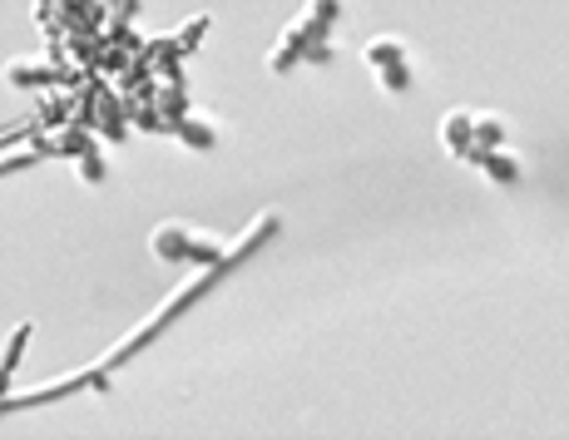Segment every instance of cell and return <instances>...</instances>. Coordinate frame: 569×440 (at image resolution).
I'll return each mask as SVG.
<instances>
[{
  "label": "cell",
  "mask_w": 569,
  "mask_h": 440,
  "mask_svg": "<svg viewBox=\"0 0 569 440\" xmlns=\"http://www.w3.org/2000/svg\"><path fill=\"white\" fill-rule=\"evenodd\" d=\"M342 20V6L332 0H317V6H302L298 16L282 26V36L272 40L268 50V70L272 74H288L298 64H327L332 60V30Z\"/></svg>",
  "instance_id": "cell-1"
},
{
  "label": "cell",
  "mask_w": 569,
  "mask_h": 440,
  "mask_svg": "<svg viewBox=\"0 0 569 440\" xmlns=\"http://www.w3.org/2000/svg\"><path fill=\"white\" fill-rule=\"evenodd\" d=\"M441 144L456 163L480 169L490 153L510 144V124L500 114H490V109H451V114L441 119Z\"/></svg>",
  "instance_id": "cell-2"
},
{
  "label": "cell",
  "mask_w": 569,
  "mask_h": 440,
  "mask_svg": "<svg viewBox=\"0 0 569 440\" xmlns=\"http://www.w3.org/2000/svg\"><path fill=\"white\" fill-rule=\"evenodd\" d=\"M149 252L159 262H193V268H228V243L218 233H203V228L183 223V218H169L149 233Z\"/></svg>",
  "instance_id": "cell-3"
},
{
  "label": "cell",
  "mask_w": 569,
  "mask_h": 440,
  "mask_svg": "<svg viewBox=\"0 0 569 440\" xmlns=\"http://www.w3.org/2000/svg\"><path fill=\"white\" fill-rule=\"evenodd\" d=\"M362 64L371 70V80L387 94H411L416 90V64H411V46L401 36H377L362 46Z\"/></svg>",
  "instance_id": "cell-4"
},
{
  "label": "cell",
  "mask_w": 569,
  "mask_h": 440,
  "mask_svg": "<svg viewBox=\"0 0 569 440\" xmlns=\"http://www.w3.org/2000/svg\"><path fill=\"white\" fill-rule=\"evenodd\" d=\"M0 74H6V84H16V90H30V84H54V80H64V74L54 70L50 60H30V54L10 60Z\"/></svg>",
  "instance_id": "cell-5"
},
{
  "label": "cell",
  "mask_w": 569,
  "mask_h": 440,
  "mask_svg": "<svg viewBox=\"0 0 569 440\" xmlns=\"http://www.w3.org/2000/svg\"><path fill=\"white\" fill-rule=\"evenodd\" d=\"M179 144H183V149H193V153L218 149V124H213L208 114H199V109H193V114H183V119H179Z\"/></svg>",
  "instance_id": "cell-6"
},
{
  "label": "cell",
  "mask_w": 569,
  "mask_h": 440,
  "mask_svg": "<svg viewBox=\"0 0 569 440\" xmlns=\"http://www.w3.org/2000/svg\"><path fill=\"white\" fill-rule=\"evenodd\" d=\"M480 173H486L490 183H500V189H516L520 173H525V163H520V153L506 144V149H496L486 163H480Z\"/></svg>",
  "instance_id": "cell-7"
},
{
  "label": "cell",
  "mask_w": 569,
  "mask_h": 440,
  "mask_svg": "<svg viewBox=\"0 0 569 440\" xmlns=\"http://www.w3.org/2000/svg\"><path fill=\"white\" fill-rule=\"evenodd\" d=\"M36 337V322H20L16 332H10V342H6V351H0V391L10 387V371L20 367V357H26V342Z\"/></svg>",
  "instance_id": "cell-8"
},
{
  "label": "cell",
  "mask_w": 569,
  "mask_h": 440,
  "mask_svg": "<svg viewBox=\"0 0 569 440\" xmlns=\"http://www.w3.org/2000/svg\"><path fill=\"white\" fill-rule=\"evenodd\" d=\"M30 163H40V153H36V149L10 153V159H0V179H6V173H16V169H30Z\"/></svg>",
  "instance_id": "cell-9"
}]
</instances>
